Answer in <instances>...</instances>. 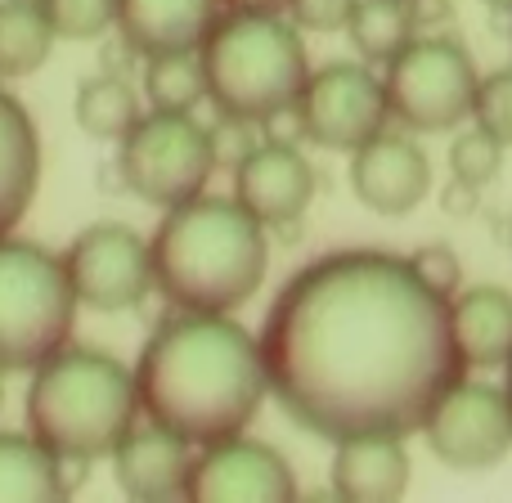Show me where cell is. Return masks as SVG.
I'll list each match as a JSON object with an SVG mask.
<instances>
[{
  "label": "cell",
  "instance_id": "obj_1",
  "mask_svg": "<svg viewBox=\"0 0 512 503\" xmlns=\"http://www.w3.org/2000/svg\"><path fill=\"white\" fill-rule=\"evenodd\" d=\"M265 378L292 423L324 441L423 432L463 378L450 301L409 256L333 252L292 274L261 337Z\"/></svg>",
  "mask_w": 512,
  "mask_h": 503
},
{
  "label": "cell",
  "instance_id": "obj_2",
  "mask_svg": "<svg viewBox=\"0 0 512 503\" xmlns=\"http://www.w3.org/2000/svg\"><path fill=\"white\" fill-rule=\"evenodd\" d=\"M270 378L261 342L230 310H180L162 319L135 364L140 414L189 445L239 436L256 418Z\"/></svg>",
  "mask_w": 512,
  "mask_h": 503
},
{
  "label": "cell",
  "instance_id": "obj_3",
  "mask_svg": "<svg viewBox=\"0 0 512 503\" xmlns=\"http://www.w3.org/2000/svg\"><path fill=\"white\" fill-rule=\"evenodd\" d=\"M270 243L239 198H189L167 207L153 234V279L180 310H234L261 288Z\"/></svg>",
  "mask_w": 512,
  "mask_h": 503
},
{
  "label": "cell",
  "instance_id": "obj_4",
  "mask_svg": "<svg viewBox=\"0 0 512 503\" xmlns=\"http://www.w3.org/2000/svg\"><path fill=\"white\" fill-rule=\"evenodd\" d=\"M135 373L90 346H59L36 364L27 387V427L59 459H104L135 427Z\"/></svg>",
  "mask_w": 512,
  "mask_h": 503
},
{
  "label": "cell",
  "instance_id": "obj_5",
  "mask_svg": "<svg viewBox=\"0 0 512 503\" xmlns=\"http://www.w3.org/2000/svg\"><path fill=\"white\" fill-rule=\"evenodd\" d=\"M207 99L225 117H261L292 108L306 90V45L279 14H230L203 41Z\"/></svg>",
  "mask_w": 512,
  "mask_h": 503
},
{
  "label": "cell",
  "instance_id": "obj_6",
  "mask_svg": "<svg viewBox=\"0 0 512 503\" xmlns=\"http://www.w3.org/2000/svg\"><path fill=\"white\" fill-rule=\"evenodd\" d=\"M77 319L63 256L41 252L36 243L0 239V373L36 369L59 346H68Z\"/></svg>",
  "mask_w": 512,
  "mask_h": 503
},
{
  "label": "cell",
  "instance_id": "obj_7",
  "mask_svg": "<svg viewBox=\"0 0 512 503\" xmlns=\"http://www.w3.org/2000/svg\"><path fill=\"white\" fill-rule=\"evenodd\" d=\"M216 171L212 131L194 122V113H158L131 126L122 140V180L131 194L153 207H180L207 189Z\"/></svg>",
  "mask_w": 512,
  "mask_h": 503
},
{
  "label": "cell",
  "instance_id": "obj_8",
  "mask_svg": "<svg viewBox=\"0 0 512 503\" xmlns=\"http://www.w3.org/2000/svg\"><path fill=\"white\" fill-rule=\"evenodd\" d=\"M477 68L459 41H409L391 59L387 72V108L409 131H450L477 104Z\"/></svg>",
  "mask_w": 512,
  "mask_h": 503
},
{
  "label": "cell",
  "instance_id": "obj_9",
  "mask_svg": "<svg viewBox=\"0 0 512 503\" xmlns=\"http://www.w3.org/2000/svg\"><path fill=\"white\" fill-rule=\"evenodd\" d=\"M432 454L454 472H486L512 450V400L490 382L459 378L423 423Z\"/></svg>",
  "mask_w": 512,
  "mask_h": 503
},
{
  "label": "cell",
  "instance_id": "obj_10",
  "mask_svg": "<svg viewBox=\"0 0 512 503\" xmlns=\"http://www.w3.org/2000/svg\"><path fill=\"white\" fill-rule=\"evenodd\" d=\"M297 108L306 140L337 153H355L364 140H373L391 113L387 86L369 68H355V63H328V68L310 72Z\"/></svg>",
  "mask_w": 512,
  "mask_h": 503
},
{
  "label": "cell",
  "instance_id": "obj_11",
  "mask_svg": "<svg viewBox=\"0 0 512 503\" xmlns=\"http://www.w3.org/2000/svg\"><path fill=\"white\" fill-rule=\"evenodd\" d=\"M72 292L90 310H131L149 297L153 243H144L131 225H90L63 256Z\"/></svg>",
  "mask_w": 512,
  "mask_h": 503
},
{
  "label": "cell",
  "instance_id": "obj_12",
  "mask_svg": "<svg viewBox=\"0 0 512 503\" xmlns=\"http://www.w3.org/2000/svg\"><path fill=\"white\" fill-rule=\"evenodd\" d=\"M189 499H297V477L270 445L243 441L239 432L203 445V459L189 472Z\"/></svg>",
  "mask_w": 512,
  "mask_h": 503
},
{
  "label": "cell",
  "instance_id": "obj_13",
  "mask_svg": "<svg viewBox=\"0 0 512 503\" xmlns=\"http://www.w3.org/2000/svg\"><path fill=\"white\" fill-rule=\"evenodd\" d=\"M351 189L369 212L405 216L432 189V162L409 135L378 131L351 153Z\"/></svg>",
  "mask_w": 512,
  "mask_h": 503
},
{
  "label": "cell",
  "instance_id": "obj_14",
  "mask_svg": "<svg viewBox=\"0 0 512 503\" xmlns=\"http://www.w3.org/2000/svg\"><path fill=\"white\" fill-rule=\"evenodd\" d=\"M315 171L292 144H256L234 167V198L261 225H292L310 207Z\"/></svg>",
  "mask_w": 512,
  "mask_h": 503
},
{
  "label": "cell",
  "instance_id": "obj_15",
  "mask_svg": "<svg viewBox=\"0 0 512 503\" xmlns=\"http://www.w3.org/2000/svg\"><path fill=\"white\" fill-rule=\"evenodd\" d=\"M117 486L131 499H180L189 495V472H194V454L189 441L176 436L171 427H131L113 450Z\"/></svg>",
  "mask_w": 512,
  "mask_h": 503
},
{
  "label": "cell",
  "instance_id": "obj_16",
  "mask_svg": "<svg viewBox=\"0 0 512 503\" xmlns=\"http://www.w3.org/2000/svg\"><path fill=\"white\" fill-rule=\"evenodd\" d=\"M221 0H117V27L126 45L153 54H198L216 27Z\"/></svg>",
  "mask_w": 512,
  "mask_h": 503
},
{
  "label": "cell",
  "instance_id": "obj_17",
  "mask_svg": "<svg viewBox=\"0 0 512 503\" xmlns=\"http://www.w3.org/2000/svg\"><path fill=\"white\" fill-rule=\"evenodd\" d=\"M337 499L387 503L409 490V450L405 436H346L333 459Z\"/></svg>",
  "mask_w": 512,
  "mask_h": 503
},
{
  "label": "cell",
  "instance_id": "obj_18",
  "mask_svg": "<svg viewBox=\"0 0 512 503\" xmlns=\"http://www.w3.org/2000/svg\"><path fill=\"white\" fill-rule=\"evenodd\" d=\"M41 180V140L14 95L0 90V239L23 221Z\"/></svg>",
  "mask_w": 512,
  "mask_h": 503
},
{
  "label": "cell",
  "instance_id": "obj_19",
  "mask_svg": "<svg viewBox=\"0 0 512 503\" xmlns=\"http://www.w3.org/2000/svg\"><path fill=\"white\" fill-rule=\"evenodd\" d=\"M450 324L463 364L499 369L512 360V297L504 288H472L450 301Z\"/></svg>",
  "mask_w": 512,
  "mask_h": 503
},
{
  "label": "cell",
  "instance_id": "obj_20",
  "mask_svg": "<svg viewBox=\"0 0 512 503\" xmlns=\"http://www.w3.org/2000/svg\"><path fill=\"white\" fill-rule=\"evenodd\" d=\"M68 486V459L45 450L32 432H0V499H63Z\"/></svg>",
  "mask_w": 512,
  "mask_h": 503
},
{
  "label": "cell",
  "instance_id": "obj_21",
  "mask_svg": "<svg viewBox=\"0 0 512 503\" xmlns=\"http://www.w3.org/2000/svg\"><path fill=\"white\" fill-rule=\"evenodd\" d=\"M59 41L41 0H0V77H27Z\"/></svg>",
  "mask_w": 512,
  "mask_h": 503
},
{
  "label": "cell",
  "instance_id": "obj_22",
  "mask_svg": "<svg viewBox=\"0 0 512 503\" xmlns=\"http://www.w3.org/2000/svg\"><path fill=\"white\" fill-rule=\"evenodd\" d=\"M72 113H77V126L90 140L122 144L131 135V126L140 122V99H135V90L122 77H90L81 81Z\"/></svg>",
  "mask_w": 512,
  "mask_h": 503
},
{
  "label": "cell",
  "instance_id": "obj_23",
  "mask_svg": "<svg viewBox=\"0 0 512 503\" xmlns=\"http://www.w3.org/2000/svg\"><path fill=\"white\" fill-rule=\"evenodd\" d=\"M414 0H360L346 23L351 32L355 50L364 59H378V63H391L409 41H414Z\"/></svg>",
  "mask_w": 512,
  "mask_h": 503
},
{
  "label": "cell",
  "instance_id": "obj_24",
  "mask_svg": "<svg viewBox=\"0 0 512 503\" xmlns=\"http://www.w3.org/2000/svg\"><path fill=\"white\" fill-rule=\"evenodd\" d=\"M144 95L158 113H194L207 99V72L194 54H153L144 68Z\"/></svg>",
  "mask_w": 512,
  "mask_h": 503
},
{
  "label": "cell",
  "instance_id": "obj_25",
  "mask_svg": "<svg viewBox=\"0 0 512 503\" xmlns=\"http://www.w3.org/2000/svg\"><path fill=\"white\" fill-rule=\"evenodd\" d=\"M41 9L63 41H95L117 23V0H41Z\"/></svg>",
  "mask_w": 512,
  "mask_h": 503
},
{
  "label": "cell",
  "instance_id": "obj_26",
  "mask_svg": "<svg viewBox=\"0 0 512 503\" xmlns=\"http://www.w3.org/2000/svg\"><path fill=\"white\" fill-rule=\"evenodd\" d=\"M499 167H504V144H499L486 126H472V131H463L459 140L450 144V171L463 185H472V189L490 185V180L499 176Z\"/></svg>",
  "mask_w": 512,
  "mask_h": 503
},
{
  "label": "cell",
  "instance_id": "obj_27",
  "mask_svg": "<svg viewBox=\"0 0 512 503\" xmlns=\"http://www.w3.org/2000/svg\"><path fill=\"white\" fill-rule=\"evenodd\" d=\"M472 117H477V126H486L504 149H512V68L481 81L477 104H472Z\"/></svg>",
  "mask_w": 512,
  "mask_h": 503
},
{
  "label": "cell",
  "instance_id": "obj_28",
  "mask_svg": "<svg viewBox=\"0 0 512 503\" xmlns=\"http://www.w3.org/2000/svg\"><path fill=\"white\" fill-rule=\"evenodd\" d=\"M409 265H414V274L427 283L432 292H441L445 301L459 297V283H463V261L454 256L450 243H427V248H418L409 256Z\"/></svg>",
  "mask_w": 512,
  "mask_h": 503
},
{
  "label": "cell",
  "instance_id": "obj_29",
  "mask_svg": "<svg viewBox=\"0 0 512 503\" xmlns=\"http://www.w3.org/2000/svg\"><path fill=\"white\" fill-rule=\"evenodd\" d=\"M355 5L360 0H288L292 23L306 27V32H337V27L351 23Z\"/></svg>",
  "mask_w": 512,
  "mask_h": 503
},
{
  "label": "cell",
  "instance_id": "obj_30",
  "mask_svg": "<svg viewBox=\"0 0 512 503\" xmlns=\"http://www.w3.org/2000/svg\"><path fill=\"white\" fill-rule=\"evenodd\" d=\"M230 14H279L288 9V0H221Z\"/></svg>",
  "mask_w": 512,
  "mask_h": 503
},
{
  "label": "cell",
  "instance_id": "obj_31",
  "mask_svg": "<svg viewBox=\"0 0 512 503\" xmlns=\"http://www.w3.org/2000/svg\"><path fill=\"white\" fill-rule=\"evenodd\" d=\"M490 9H512V0H486Z\"/></svg>",
  "mask_w": 512,
  "mask_h": 503
},
{
  "label": "cell",
  "instance_id": "obj_32",
  "mask_svg": "<svg viewBox=\"0 0 512 503\" xmlns=\"http://www.w3.org/2000/svg\"><path fill=\"white\" fill-rule=\"evenodd\" d=\"M508 400H512V360H508Z\"/></svg>",
  "mask_w": 512,
  "mask_h": 503
},
{
  "label": "cell",
  "instance_id": "obj_33",
  "mask_svg": "<svg viewBox=\"0 0 512 503\" xmlns=\"http://www.w3.org/2000/svg\"><path fill=\"white\" fill-rule=\"evenodd\" d=\"M0 396H5V391H0Z\"/></svg>",
  "mask_w": 512,
  "mask_h": 503
}]
</instances>
